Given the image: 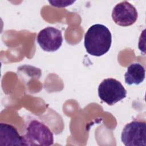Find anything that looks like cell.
Segmentation results:
<instances>
[{
    "label": "cell",
    "instance_id": "7",
    "mask_svg": "<svg viewBox=\"0 0 146 146\" xmlns=\"http://www.w3.org/2000/svg\"><path fill=\"white\" fill-rule=\"evenodd\" d=\"M0 145H25L23 136L11 124H0Z\"/></svg>",
    "mask_w": 146,
    "mask_h": 146
},
{
    "label": "cell",
    "instance_id": "8",
    "mask_svg": "<svg viewBox=\"0 0 146 146\" xmlns=\"http://www.w3.org/2000/svg\"><path fill=\"white\" fill-rule=\"evenodd\" d=\"M145 71L144 67L138 63L129 65L124 74L125 82L128 85H139L145 79Z\"/></svg>",
    "mask_w": 146,
    "mask_h": 146
},
{
    "label": "cell",
    "instance_id": "3",
    "mask_svg": "<svg viewBox=\"0 0 146 146\" xmlns=\"http://www.w3.org/2000/svg\"><path fill=\"white\" fill-rule=\"evenodd\" d=\"M98 96L104 102L112 106L124 99L127 91L122 84L113 78L104 79L98 87Z\"/></svg>",
    "mask_w": 146,
    "mask_h": 146
},
{
    "label": "cell",
    "instance_id": "1",
    "mask_svg": "<svg viewBox=\"0 0 146 146\" xmlns=\"http://www.w3.org/2000/svg\"><path fill=\"white\" fill-rule=\"evenodd\" d=\"M111 43L112 35L110 30L102 24L91 26L84 35L85 48L92 56H100L107 53Z\"/></svg>",
    "mask_w": 146,
    "mask_h": 146
},
{
    "label": "cell",
    "instance_id": "6",
    "mask_svg": "<svg viewBox=\"0 0 146 146\" xmlns=\"http://www.w3.org/2000/svg\"><path fill=\"white\" fill-rule=\"evenodd\" d=\"M138 17L136 8L127 1L121 2L113 7L112 18L117 25L127 27L133 25Z\"/></svg>",
    "mask_w": 146,
    "mask_h": 146
},
{
    "label": "cell",
    "instance_id": "5",
    "mask_svg": "<svg viewBox=\"0 0 146 146\" xmlns=\"http://www.w3.org/2000/svg\"><path fill=\"white\" fill-rule=\"evenodd\" d=\"M36 39L40 47L47 52L58 50L63 40L61 31L53 27H47L40 30Z\"/></svg>",
    "mask_w": 146,
    "mask_h": 146
},
{
    "label": "cell",
    "instance_id": "2",
    "mask_svg": "<svg viewBox=\"0 0 146 146\" xmlns=\"http://www.w3.org/2000/svg\"><path fill=\"white\" fill-rule=\"evenodd\" d=\"M23 138L25 145L49 146L54 143V136L50 129L36 120L29 123Z\"/></svg>",
    "mask_w": 146,
    "mask_h": 146
},
{
    "label": "cell",
    "instance_id": "4",
    "mask_svg": "<svg viewBox=\"0 0 146 146\" xmlns=\"http://www.w3.org/2000/svg\"><path fill=\"white\" fill-rule=\"evenodd\" d=\"M121 140L125 146H146V123L132 121L127 124L121 132Z\"/></svg>",
    "mask_w": 146,
    "mask_h": 146
}]
</instances>
